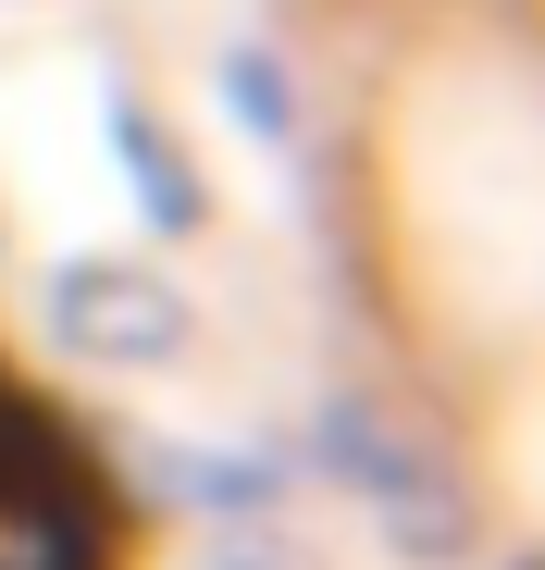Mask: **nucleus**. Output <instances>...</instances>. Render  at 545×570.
<instances>
[{"label":"nucleus","mask_w":545,"mask_h":570,"mask_svg":"<svg viewBox=\"0 0 545 570\" xmlns=\"http://www.w3.org/2000/svg\"><path fill=\"white\" fill-rule=\"evenodd\" d=\"M125 558H137L125 497L62 434V410L26 397V372L0 360V570H125Z\"/></svg>","instance_id":"nucleus-1"}]
</instances>
